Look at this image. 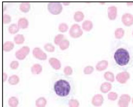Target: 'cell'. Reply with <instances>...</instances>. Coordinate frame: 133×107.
<instances>
[{"label": "cell", "instance_id": "cell-1", "mask_svg": "<svg viewBox=\"0 0 133 107\" xmlns=\"http://www.w3.org/2000/svg\"><path fill=\"white\" fill-rule=\"evenodd\" d=\"M54 88L56 94L61 98L66 97L70 94L71 90L70 84L69 81L64 79H59L56 81Z\"/></svg>", "mask_w": 133, "mask_h": 107}, {"label": "cell", "instance_id": "cell-2", "mask_svg": "<svg viewBox=\"0 0 133 107\" xmlns=\"http://www.w3.org/2000/svg\"><path fill=\"white\" fill-rule=\"evenodd\" d=\"M114 60L119 66H124L129 63L130 55L129 52L123 48H119L114 53Z\"/></svg>", "mask_w": 133, "mask_h": 107}, {"label": "cell", "instance_id": "cell-3", "mask_svg": "<svg viewBox=\"0 0 133 107\" xmlns=\"http://www.w3.org/2000/svg\"><path fill=\"white\" fill-rule=\"evenodd\" d=\"M48 10L52 15H59L63 10V6L61 2H52L48 4Z\"/></svg>", "mask_w": 133, "mask_h": 107}, {"label": "cell", "instance_id": "cell-4", "mask_svg": "<svg viewBox=\"0 0 133 107\" xmlns=\"http://www.w3.org/2000/svg\"><path fill=\"white\" fill-rule=\"evenodd\" d=\"M83 29L81 26L77 24H72L70 29V35L72 38H78L83 35Z\"/></svg>", "mask_w": 133, "mask_h": 107}, {"label": "cell", "instance_id": "cell-5", "mask_svg": "<svg viewBox=\"0 0 133 107\" xmlns=\"http://www.w3.org/2000/svg\"><path fill=\"white\" fill-rule=\"evenodd\" d=\"M29 52H30V48L26 46H24L18 51H16L15 55L18 60H24L26 57V56L29 54Z\"/></svg>", "mask_w": 133, "mask_h": 107}, {"label": "cell", "instance_id": "cell-6", "mask_svg": "<svg viewBox=\"0 0 133 107\" xmlns=\"http://www.w3.org/2000/svg\"><path fill=\"white\" fill-rule=\"evenodd\" d=\"M130 78V74L127 71H123L117 73V75H116V79L118 83L126 84L127 82V81Z\"/></svg>", "mask_w": 133, "mask_h": 107}, {"label": "cell", "instance_id": "cell-7", "mask_svg": "<svg viewBox=\"0 0 133 107\" xmlns=\"http://www.w3.org/2000/svg\"><path fill=\"white\" fill-rule=\"evenodd\" d=\"M32 54H33V56H34L35 58H36L37 60H42V61L45 60L48 57L47 54L43 52L41 48H39L38 47H36L33 49Z\"/></svg>", "mask_w": 133, "mask_h": 107}, {"label": "cell", "instance_id": "cell-8", "mask_svg": "<svg viewBox=\"0 0 133 107\" xmlns=\"http://www.w3.org/2000/svg\"><path fill=\"white\" fill-rule=\"evenodd\" d=\"M121 21L126 27H131L133 24V15L129 12H126L121 16Z\"/></svg>", "mask_w": 133, "mask_h": 107}, {"label": "cell", "instance_id": "cell-9", "mask_svg": "<svg viewBox=\"0 0 133 107\" xmlns=\"http://www.w3.org/2000/svg\"><path fill=\"white\" fill-rule=\"evenodd\" d=\"M118 10L116 6L115 5H111L108 8V17L110 21L116 20L117 18Z\"/></svg>", "mask_w": 133, "mask_h": 107}, {"label": "cell", "instance_id": "cell-10", "mask_svg": "<svg viewBox=\"0 0 133 107\" xmlns=\"http://www.w3.org/2000/svg\"><path fill=\"white\" fill-rule=\"evenodd\" d=\"M104 102V97L101 94H97L94 95L91 100L92 105L95 107H100Z\"/></svg>", "mask_w": 133, "mask_h": 107}, {"label": "cell", "instance_id": "cell-11", "mask_svg": "<svg viewBox=\"0 0 133 107\" xmlns=\"http://www.w3.org/2000/svg\"><path fill=\"white\" fill-rule=\"evenodd\" d=\"M48 62L50 64L51 67H53L54 70H59L62 67V64L57 58L55 57H51L48 60Z\"/></svg>", "mask_w": 133, "mask_h": 107}, {"label": "cell", "instance_id": "cell-12", "mask_svg": "<svg viewBox=\"0 0 133 107\" xmlns=\"http://www.w3.org/2000/svg\"><path fill=\"white\" fill-rule=\"evenodd\" d=\"M108 67V60H101L98 62L96 65V69L98 71H103L106 70Z\"/></svg>", "mask_w": 133, "mask_h": 107}, {"label": "cell", "instance_id": "cell-13", "mask_svg": "<svg viewBox=\"0 0 133 107\" xmlns=\"http://www.w3.org/2000/svg\"><path fill=\"white\" fill-rule=\"evenodd\" d=\"M31 72L32 74H35V75L40 74L43 72V67H42V65L38 63L33 65L31 67Z\"/></svg>", "mask_w": 133, "mask_h": 107}, {"label": "cell", "instance_id": "cell-14", "mask_svg": "<svg viewBox=\"0 0 133 107\" xmlns=\"http://www.w3.org/2000/svg\"><path fill=\"white\" fill-rule=\"evenodd\" d=\"M111 89H112V84L108 81L103 82L100 86V91L102 92V93H108Z\"/></svg>", "mask_w": 133, "mask_h": 107}, {"label": "cell", "instance_id": "cell-15", "mask_svg": "<svg viewBox=\"0 0 133 107\" xmlns=\"http://www.w3.org/2000/svg\"><path fill=\"white\" fill-rule=\"evenodd\" d=\"M82 29L86 32H89L93 28V23L90 20H86L83 22L82 24Z\"/></svg>", "mask_w": 133, "mask_h": 107}, {"label": "cell", "instance_id": "cell-16", "mask_svg": "<svg viewBox=\"0 0 133 107\" xmlns=\"http://www.w3.org/2000/svg\"><path fill=\"white\" fill-rule=\"evenodd\" d=\"M19 9L21 12H25V13L28 12L31 9V4L29 2H22V3L20 4Z\"/></svg>", "mask_w": 133, "mask_h": 107}, {"label": "cell", "instance_id": "cell-17", "mask_svg": "<svg viewBox=\"0 0 133 107\" xmlns=\"http://www.w3.org/2000/svg\"><path fill=\"white\" fill-rule=\"evenodd\" d=\"M18 25L20 29H26V28L29 27V21L26 18H21L18 19Z\"/></svg>", "mask_w": 133, "mask_h": 107}, {"label": "cell", "instance_id": "cell-18", "mask_svg": "<svg viewBox=\"0 0 133 107\" xmlns=\"http://www.w3.org/2000/svg\"><path fill=\"white\" fill-rule=\"evenodd\" d=\"M14 43H12V41H6L4 44H3V51L6 52H9L10 51H12V49L14 48Z\"/></svg>", "mask_w": 133, "mask_h": 107}, {"label": "cell", "instance_id": "cell-19", "mask_svg": "<svg viewBox=\"0 0 133 107\" xmlns=\"http://www.w3.org/2000/svg\"><path fill=\"white\" fill-rule=\"evenodd\" d=\"M124 29H123V28H117L116 30H115V32H114V35H115V37L116 38V39H118V40H120L121 38H123L124 37Z\"/></svg>", "mask_w": 133, "mask_h": 107}, {"label": "cell", "instance_id": "cell-20", "mask_svg": "<svg viewBox=\"0 0 133 107\" xmlns=\"http://www.w3.org/2000/svg\"><path fill=\"white\" fill-rule=\"evenodd\" d=\"M47 104V100L44 97H40L36 100L35 106L36 107H45Z\"/></svg>", "mask_w": 133, "mask_h": 107}, {"label": "cell", "instance_id": "cell-21", "mask_svg": "<svg viewBox=\"0 0 133 107\" xmlns=\"http://www.w3.org/2000/svg\"><path fill=\"white\" fill-rule=\"evenodd\" d=\"M104 78L107 81L110 82V83L111 82H114V81H115V79H116L114 73H112V72L110 71L105 72V74H104Z\"/></svg>", "mask_w": 133, "mask_h": 107}, {"label": "cell", "instance_id": "cell-22", "mask_svg": "<svg viewBox=\"0 0 133 107\" xmlns=\"http://www.w3.org/2000/svg\"><path fill=\"white\" fill-rule=\"evenodd\" d=\"M73 18H74V20L76 22H81L84 19V14H83V12L82 11L78 10L74 13Z\"/></svg>", "mask_w": 133, "mask_h": 107}, {"label": "cell", "instance_id": "cell-23", "mask_svg": "<svg viewBox=\"0 0 133 107\" xmlns=\"http://www.w3.org/2000/svg\"><path fill=\"white\" fill-rule=\"evenodd\" d=\"M18 99L15 96H12L8 99V105L10 107H17L18 106Z\"/></svg>", "mask_w": 133, "mask_h": 107}, {"label": "cell", "instance_id": "cell-24", "mask_svg": "<svg viewBox=\"0 0 133 107\" xmlns=\"http://www.w3.org/2000/svg\"><path fill=\"white\" fill-rule=\"evenodd\" d=\"M20 78L18 75H10V77L8 79V83L10 85H16L19 83Z\"/></svg>", "mask_w": 133, "mask_h": 107}, {"label": "cell", "instance_id": "cell-25", "mask_svg": "<svg viewBox=\"0 0 133 107\" xmlns=\"http://www.w3.org/2000/svg\"><path fill=\"white\" fill-rule=\"evenodd\" d=\"M19 27L18 24H10L8 27V32L9 33L12 34V35H14V34H16L17 32L19 31Z\"/></svg>", "mask_w": 133, "mask_h": 107}, {"label": "cell", "instance_id": "cell-26", "mask_svg": "<svg viewBox=\"0 0 133 107\" xmlns=\"http://www.w3.org/2000/svg\"><path fill=\"white\" fill-rule=\"evenodd\" d=\"M24 41H25V37L21 34H18L14 37V43L17 45H21V44L24 43Z\"/></svg>", "mask_w": 133, "mask_h": 107}, {"label": "cell", "instance_id": "cell-27", "mask_svg": "<svg viewBox=\"0 0 133 107\" xmlns=\"http://www.w3.org/2000/svg\"><path fill=\"white\" fill-rule=\"evenodd\" d=\"M59 48L61 49V50H62V51H64V50H66L67 49L69 46H70V41L68 40H66V39H64V40L61 42V43L59 45Z\"/></svg>", "mask_w": 133, "mask_h": 107}, {"label": "cell", "instance_id": "cell-28", "mask_svg": "<svg viewBox=\"0 0 133 107\" xmlns=\"http://www.w3.org/2000/svg\"><path fill=\"white\" fill-rule=\"evenodd\" d=\"M118 98V95L115 92H109L108 94V98L111 101L116 100Z\"/></svg>", "mask_w": 133, "mask_h": 107}, {"label": "cell", "instance_id": "cell-29", "mask_svg": "<svg viewBox=\"0 0 133 107\" xmlns=\"http://www.w3.org/2000/svg\"><path fill=\"white\" fill-rule=\"evenodd\" d=\"M68 29H69V27H68V25L66 24V23H60L59 25V31L60 32H62V33H64V32H66L67 30H68Z\"/></svg>", "mask_w": 133, "mask_h": 107}, {"label": "cell", "instance_id": "cell-30", "mask_svg": "<svg viewBox=\"0 0 133 107\" xmlns=\"http://www.w3.org/2000/svg\"><path fill=\"white\" fill-rule=\"evenodd\" d=\"M64 36L63 34H59V35L55 36L54 40V43L56 44V45H58V46H59V44L61 43V42L64 40Z\"/></svg>", "mask_w": 133, "mask_h": 107}, {"label": "cell", "instance_id": "cell-31", "mask_svg": "<svg viewBox=\"0 0 133 107\" xmlns=\"http://www.w3.org/2000/svg\"><path fill=\"white\" fill-rule=\"evenodd\" d=\"M94 67H92V66H91V65H88V66H86V67H84V69H83V73H84V74H86V75H90V74H91V73L94 72Z\"/></svg>", "mask_w": 133, "mask_h": 107}, {"label": "cell", "instance_id": "cell-32", "mask_svg": "<svg viewBox=\"0 0 133 107\" xmlns=\"http://www.w3.org/2000/svg\"><path fill=\"white\" fill-rule=\"evenodd\" d=\"M44 48L45 51L48 52H54L55 51V47L53 44L51 43H46L44 45Z\"/></svg>", "mask_w": 133, "mask_h": 107}, {"label": "cell", "instance_id": "cell-33", "mask_svg": "<svg viewBox=\"0 0 133 107\" xmlns=\"http://www.w3.org/2000/svg\"><path fill=\"white\" fill-rule=\"evenodd\" d=\"M69 107H79V101L77 99H70L68 103Z\"/></svg>", "mask_w": 133, "mask_h": 107}, {"label": "cell", "instance_id": "cell-34", "mask_svg": "<svg viewBox=\"0 0 133 107\" xmlns=\"http://www.w3.org/2000/svg\"><path fill=\"white\" fill-rule=\"evenodd\" d=\"M11 20H12L11 16H9L8 14H3V16H2V22H3V24H9V23H10Z\"/></svg>", "mask_w": 133, "mask_h": 107}, {"label": "cell", "instance_id": "cell-35", "mask_svg": "<svg viewBox=\"0 0 133 107\" xmlns=\"http://www.w3.org/2000/svg\"><path fill=\"white\" fill-rule=\"evenodd\" d=\"M129 102L127 100L119 99L118 101V106L119 107H128L129 106Z\"/></svg>", "mask_w": 133, "mask_h": 107}, {"label": "cell", "instance_id": "cell-36", "mask_svg": "<svg viewBox=\"0 0 133 107\" xmlns=\"http://www.w3.org/2000/svg\"><path fill=\"white\" fill-rule=\"evenodd\" d=\"M73 70L70 66H66L64 68V73L66 75H71L72 74Z\"/></svg>", "mask_w": 133, "mask_h": 107}, {"label": "cell", "instance_id": "cell-37", "mask_svg": "<svg viewBox=\"0 0 133 107\" xmlns=\"http://www.w3.org/2000/svg\"><path fill=\"white\" fill-rule=\"evenodd\" d=\"M18 66H19V62L17 61V60H13L12 61L10 64V67L12 70H16L18 68Z\"/></svg>", "mask_w": 133, "mask_h": 107}, {"label": "cell", "instance_id": "cell-38", "mask_svg": "<svg viewBox=\"0 0 133 107\" xmlns=\"http://www.w3.org/2000/svg\"><path fill=\"white\" fill-rule=\"evenodd\" d=\"M119 99H122V100H127V101H128V102H130L131 101V97H130V95H128V94H123V95H121L120 97H119Z\"/></svg>", "mask_w": 133, "mask_h": 107}, {"label": "cell", "instance_id": "cell-39", "mask_svg": "<svg viewBox=\"0 0 133 107\" xmlns=\"http://www.w3.org/2000/svg\"><path fill=\"white\" fill-rule=\"evenodd\" d=\"M7 79H8V74L6 73H2V81L5 82Z\"/></svg>", "mask_w": 133, "mask_h": 107}, {"label": "cell", "instance_id": "cell-40", "mask_svg": "<svg viewBox=\"0 0 133 107\" xmlns=\"http://www.w3.org/2000/svg\"><path fill=\"white\" fill-rule=\"evenodd\" d=\"M127 6H132V5H133V2H127Z\"/></svg>", "mask_w": 133, "mask_h": 107}, {"label": "cell", "instance_id": "cell-41", "mask_svg": "<svg viewBox=\"0 0 133 107\" xmlns=\"http://www.w3.org/2000/svg\"><path fill=\"white\" fill-rule=\"evenodd\" d=\"M132 103H133V98H132Z\"/></svg>", "mask_w": 133, "mask_h": 107}, {"label": "cell", "instance_id": "cell-42", "mask_svg": "<svg viewBox=\"0 0 133 107\" xmlns=\"http://www.w3.org/2000/svg\"><path fill=\"white\" fill-rule=\"evenodd\" d=\"M132 35H133V30H132Z\"/></svg>", "mask_w": 133, "mask_h": 107}]
</instances>
